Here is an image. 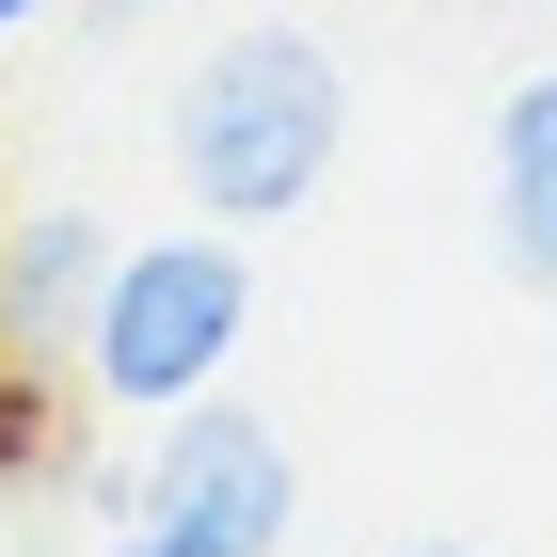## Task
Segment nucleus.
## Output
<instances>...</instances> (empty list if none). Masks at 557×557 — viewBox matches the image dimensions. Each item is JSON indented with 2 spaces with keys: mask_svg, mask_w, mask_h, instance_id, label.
I'll use <instances>...</instances> for the list:
<instances>
[{
  "mask_svg": "<svg viewBox=\"0 0 557 557\" xmlns=\"http://www.w3.org/2000/svg\"><path fill=\"white\" fill-rule=\"evenodd\" d=\"M335 128H350V81L319 33H223L191 81H175V175L191 208L239 239V223H287L319 175H335Z\"/></svg>",
  "mask_w": 557,
  "mask_h": 557,
  "instance_id": "f257e3e1",
  "label": "nucleus"
},
{
  "mask_svg": "<svg viewBox=\"0 0 557 557\" xmlns=\"http://www.w3.org/2000/svg\"><path fill=\"white\" fill-rule=\"evenodd\" d=\"M239 335H256V256L223 223H191V239H128L112 256V287L81 319V367H96L112 414H191L239 367Z\"/></svg>",
  "mask_w": 557,
  "mask_h": 557,
  "instance_id": "f03ea898",
  "label": "nucleus"
},
{
  "mask_svg": "<svg viewBox=\"0 0 557 557\" xmlns=\"http://www.w3.org/2000/svg\"><path fill=\"white\" fill-rule=\"evenodd\" d=\"M302 510V478H287V430L239 414V398H191V414H160V446H144L128 478V525L175 557H271Z\"/></svg>",
  "mask_w": 557,
  "mask_h": 557,
  "instance_id": "7ed1b4c3",
  "label": "nucleus"
},
{
  "mask_svg": "<svg viewBox=\"0 0 557 557\" xmlns=\"http://www.w3.org/2000/svg\"><path fill=\"white\" fill-rule=\"evenodd\" d=\"M112 223L96 208H33V223H0V350L16 367H48V350H81V319H96V287H112Z\"/></svg>",
  "mask_w": 557,
  "mask_h": 557,
  "instance_id": "20e7f679",
  "label": "nucleus"
},
{
  "mask_svg": "<svg viewBox=\"0 0 557 557\" xmlns=\"http://www.w3.org/2000/svg\"><path fill=\"white\" fill-rule=\"evenodd\" d=\"M494 256L557 287V64L494 96Z\"/></svg>",
  "mask_w": 557,
  "mask_h": 557,
  "instance_id": "39448f33",
  "label": "nucleus"
},
{
  "mask_svg": "<svg viewBox=\"0 0 557 557\" xmlns=\"http://www.w3.org/2000/svg\"><path fill=\"white\" fill-rule=\"evenodd\" d=\"M33 446H48V383L0 350V462H33Z\"/></svg>",
  "mask_w": 557,
  "mask_h": 557,
  "instance_id": "423d86ee",
  "label": "nucleus"
},
{
  "mask_svg": "<svg viewBox=\"0 0 557 557\" xmlns=\"http://www.w3.org/2000/svg\"><path fill=\"white\" fill-rule=\"evenodd\" d=\"M81 16H96V33H144V16H160V0H81Z\"/></svg>",
  "mask_w": 557,
  "mask_h": 557,
  "instance_id": "0eeeda50",
  "label": "nucleus"
},
{
  "mask_svg": "<svg viewBox=\"0 0 557 557\" xmlns=\"http://www.w3.org/2000/svg\"><path fill=\"white\" fill-rule=\"evenodd\" d=\"M33 16H48V0H0V48H16V33H33Z\"/></svg>",
  "mask_w": 557,
  "mask_h": 557,
  "instance_id": "6e6552de",
  "label": "nucleus"
},
{
  "mask_svg": "<svg viewBox=\"0 0 557 557\" xmlns=\"http://www.w3.org/2000/svg\"><path fill=\"white\" fill-rule=\"evenodd\" d=\"M112 557H175V542H144V525H128V542H112Z\"/></svg>",
  "mask_w": 557,
  "mask_h": 557,
  "instance_id": "1a4fd4ad",
  "label": "nucleus"
},
{
  "mask_svg": "<svg viewBox=\"0 0 557 557\" xmlns=\"http://www.w3.org/2000/svg\"><path fill=\"white\" fill-rule=\"evenodd\" d=\"M398 557H462V542H398Z\"/></svg>",
  "mask_w": 557,
  "mask_h": 557,
  "instance_id": "9d476101",
  "label": "nucleus"
}]
</instances>
